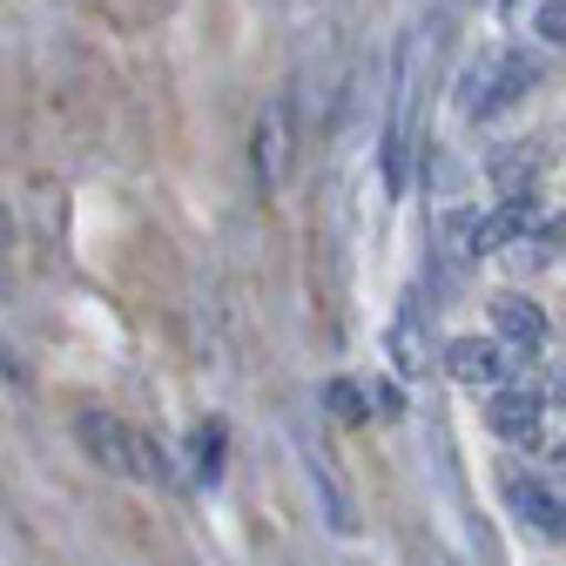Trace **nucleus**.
<instances>
[{"label":"nucleus","mask_w":566,"mask_h":566,"mask_svg":"<svg viewBox=\"0 0 566 566\" xmlns=\"http://www.w3.org/2000/svg\"><path fill=\"white\" fill-rule=\"evenodd\" d=\"M324 405H331L337 424H365V418H371V391L350 385V378H331V385H324Z\"/></svg>","instance_id":"obj_10"},{"label":"nucleus","mask_w":566,"mask_h":566,"mask_svg":"<svg viewBox=\"0 0 566 566\" xmlns=\"http://www.w3.org/2000/svg\"><path fill=\"white\" fill-rule=\"evenodd\" d=\"M506 500H513V513H520L533 533L566 539V492H559L553 479H526V472H513V479H506Z\"/></svg>","instance_id":"obj_7"},{"label":"nucleus","mask_w":566,"mask_h":566,"mask_svg":"<svg viewBox=\"0 0 566 566\" xmlns=\"http://www.w3.org/2000/svg\"><path fill=\"white\" fill-rule=\"evenodd\" d=\"M385 344H391V365H398L405 378H424V365H432V350H424V337H418V317H411V311L391 324V337H385Z\"/></svg>","instance_id":"obj_9"},{"label":"nucleus","mask_w":566,"mask_h":566,"mask_svg":"<svg viewBox=\"0 0 566 566\" xmlns=\"http://www.w3.org/2000/svg\"><path fill=\"white\" fill-rule=\"evenodd\" d=\"M485 432L533 452L539 432H546V391H533V385H492L485 391Z\"/></svg>","instance_id":"obj_3"},{"label":"nucleus","mask_w":566,"mask_h":566,"mask_svg":"<svg viewBox=\"0 0 566 566\" xmlns=\"http://www.w3.org/2000/svg\"><path fill=\"white\" fill-rule=\"evenodd\" d=\"M223 452H230V432L223 424H196V439H189V472L202 485H217L223 479Z\"/></svg>","instance_id":"obj_8"},{"label":"nucleus","mask_w":566,"mask_h":566,"mask_svg":"<svg viewBox=\"0 0 566 566\" xmlns=\"http://www.w3.org/2000/svg\"><path fill=\"white\" fill-rule=\"evenodd\" d=\"M291 95H276L263 115H256V135H250V163H256V182L263 189H283V176H291Z\"/></svg>","instance_id":"obj_5"},{"label":"nucleus","mask_w":566,"mask_h":566,"mask_svg":"<svg viewBox=\"0 0 566 566\" xmlns=\"http://www.w3.org/2000/svg\"><path fill=\"white\" fill-rule=\"evenodd\" d=\"M526 88H533V61L526 54H479L459 75V115L465 122H492V115H506Z\"/></svg>","instance_id":"obj_2"},{"label":"nucleus","mask_w":566,"mask_h":566,"mask_svg":"<svg viewBox=\"0 0 566 566\" xmlns=\"http://www.w3.org/2000/svg\"><path fill=\"white\" fill-rule=\"evenodd\" d=\"M546 311L533 304V297H520V291H506V297H492V337H500L513 358H533V350L546 344Z\"/></svg>","instance_id":"obj_6"},{"label":"nucleus","mask_w":566,"mask_h":566,"mask_svg":"<svg viewBox=\"0 0 566 566\" xmlns=\"http://www.w3.org/2000/svg\"><path fill=\"white\" fill-rule=\"evenodd\" d=\"M513 365H520V358H513L500 337H452V344H446V378L465 385V391H492Z\"/></svg>","instance_id":"obj_4"},{"label":"nucleus","mask_w":566,"mask_h":566,"mask_svg":"<svg viewBox=\"0 0 566 566\" xmlns=\"http://www.w3.org/2000/svg\"><path fill=\"white\" fill-rule=\"evenodd\" d=\"M533 34L566 48V0H539V8H533Z\"/></svg>","instance_id":"obj_11"},{"label":"nucleus","mask_w":566,"mask_h":566,"mask_svg":"<svg viewBox=\"0 0 566 566\" xmlns=\"http://www.w3.org/2000/svg\"><path fill=\"white\" fill-rule=\"evenodd\" d=\"M546 405H559V411H566V371H553V385H546Z\"/></svg>","instance_id":"obj_12"},{"label":"nucleus","mask_w":566,"mask_h":566,"mask_svg":"<svg viewBox=\"0 0 566 566\" xmlns=\"http://www.w3.org/2000/svg\"><path fill=\"white\" fill-rule=\"evenodd\" d=\"M75 439H82V452H88L95 465H108V472H122V479H149V485L169 479V452L149 446L142 432H128V424L108 418V411H82V418H75Z\"/></svg>","instance_id":"obj_1"}]
</instances>
